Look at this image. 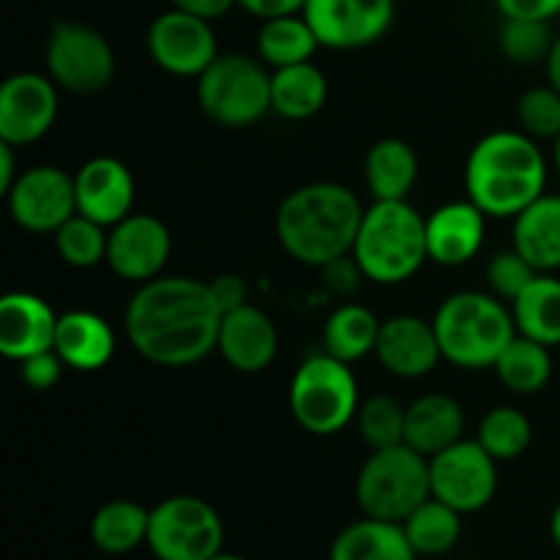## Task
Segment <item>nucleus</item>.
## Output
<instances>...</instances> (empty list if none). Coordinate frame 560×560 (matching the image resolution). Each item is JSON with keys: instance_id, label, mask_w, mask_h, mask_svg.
Segmentation results:
<instances>
[{"instance_id": "nucleus-31", "label": "nucleus", "mask_w": 560, "mask_h": 560, "mask_svg": "<svg viewBox=\"0 0 560 560\" xmlns=\"http://www.w3.org/2000/svg\"><path fill=\"white\" fill-rule=\"evenodd\" d=\"M405 536L419 558L448 556L463 536V514L438 498H427L402 523Z\"/></svg>"}, {"instance_id": "nucleus-2", "label": "nucleus", "mask_w": 560, "mask_h": 560, "mask_svg": "<svg viewBox=\"0 0 560 560\" xmlns=\"http://www.w3.org/2000/svg\"><path fill=\"white\" fill-rule=\"evenodd\" d=\"M366 208L359 197L334 180H315L290 191L277 208L273 230L295 262L326 268L350 255Z\"/></svg>"}, {"instance_id": "nucleus-10", "label": "nucleus", "mask_w": 560, "mask_h": 560, "mask_svg": "<svg viewBox=\"0 0 560 560\" xmlns=\"http://www.w3.org/2000/svg\"><path fill=\"white\" fill-rule=\"evenodd\" d=\"M44 63L52 82L77 96H93L115 77V52L104 33L85 22H55L44 47Z\"/></svg>"}, {"instance_id": "nucleus-18", "label": "nucleus", "mask_w": 560, "mask_h": 560, "mask_svg": "<svg viewBox=\"0 0 560 560\" xmlns=\"http://www.w3.org/2000/svg\"><path fill=\"white\" fill-rule=\"evenodd\" d=\"M375 359L392 375L413 381L424 377L443 361L432 320L416 315H394L381 323Z\"/></svg>"}, {"instance_id": "nucleus-23", "label": "nucleus", "mask_w": 560, "mask_h": 560, "mask_svg": "<svg viewBox=\"0 0 560 560\" xmlns=\"http://www.w3.org/2000/svg\"><path fill=\"white\" fill-rule=\"evenodd\" d=\"M465 410L448 394H421L408 405L405 443L424 457H435L443 448L463 441Z\"/></svg>"}, {"instance_id": "nucleus-20", "label": "nucleus", "mask_w": 560, "mask_h": 560, "mask_svg": "<svg viewBox=\"0 0 560 560\" xmlns=\"http://www.w3.org/2000/svg\"><path fill=\"white\" fill-rule=\"evenodd\" d=\"M487 213L474 200H454L427 217V249L438 266L457 268L474 260L485 246Z\"/></svg>"}, {"instance_id": "nucleus-40", "label": "nucleus", "mask_w": 560, "mask_h": 560, "mask_svg": "<svg viewBox=\"0 0 560 560\" xmlns=\"http://www.w3.org/2000/svg\"><path fill=\"white\" fill-rule=\"evenodd\" d=\"M63 359L55 350H44V353L20 361V377L33 392H49L63 375Z\"/></svg>"}, {"instance_id": "nucleus-29", "label": "nucleus", "mask_w": 560, "mask_h": 560, "mask_svg": "<svg viewBox=\"0 0 560 560\" xmlns=\"http://www.w3.org/2000/svg\"><path fill=\"white\" fill-rule=\"evenodd\" d=\"M512 317L517 334L534 342L558 348L560 345V279L539 273L517 299L512 301Z\"/></svg>"}, {"instance_id": "nucleus-47", "label": "nucleus", "mask_w": 560, "mask_h": 560, "mask_svg": "<svg viewBox=\"0 0 560 560\" xmlns=\"http://www.w3.org/2000/svg\"><path fill=\"white\" fill-rule=\"evenodd\" d=\"M545 66H547V80H550V85L556 88V91H560V36H556V44H552Z\"/></svg>"}, {"instance_id": "nucleus-28", "label": "nucleus", "mask_w": 560, "mask_h": 560, "mask_svg": "<svg viewBox=\"0 0 560 560\" xmlns=\"http://www.w3.org/2000/svg\"><path fill=\"white\" fill-rule=\"evenodd\" d=\"M328 80L312 60L271 74V113L284 120H306L326 107Z\"/></svg>"}, {"instance_id": "nucleus-35", "label": "nucleus", "mask_w": 560, "mask_h": 560, "mask_svg": "<svg viewBox=\"0 0 560 560\" xmlns=\"http://www.w3.org/2000/svg\"><path fill=\"white\" fill-rule=\"evenodd\" d=\"M52 238L55 252H58V257L66 266L93 268L98 262H107L109 228L82 217V213H74Z\"/></svg>"}, {"instance_id": "nucleus-44", "label": "nucleus", "mask_w": 560, "mask_h": 560, "mask_svg": "<svg viewBox=\"0 0 560 560\" xmlns=\"http://www.w3.org/2000/svg\"><path fill=\"white\" fill-rule=\"evenodd\" d=\"M238 5L246 11V14L266 22V20H277V16L304 14L306 0H238Z\"/></svg>"}, {"instance_id": "nucleus-12", "label": "nucleus", "mask_w": 560, "mask_h": 560, "mask_svg": "<svg viewBox=\"0 0 560 560\" xmlns=\"http://www.w3.org/2000/svg\"><path fill=\"white\" fill-rule=\"evenodd\" d=\"M16 228L33 235H55L77 213L74 175L52 164L22 170L5 195Z\"/></svg>"}, {"instance_id": "nucleus-17", "label": "nucleus", "mask_w": 560, "mask_h": 560, "mask_svg": "<svg viewBox=\"0 0 560 560\" xmlns=\"http://www.w3.org/2000/svg\"><path fill=\"white\" fill-rule=\"evenodd\" d=\"M77 213L115 228L129 213H135V175L120 159L93 156L74 175Z\"/></svg>"}, {"instance_id": "nucleus-7", "label": "nucleus", "mask_w": 560, "mask_h": 560, "mask_svg": "<svg viewBox=\"0 0 560 560\" xmlns=\"http://www.w3.org/2000/svg\"><path fill=\"white\" fill-rule=\"evenodd\" d=\"M290 413L301 430L326 438L342 432L361 408L359 381L345 361L326 350L301 361L290 381Z\"/></svg>"}, {"instance_id": "nucleus-32", "label": "nucleus", "mask_w": 560, "mask_h": 560, "mask_svg": "<svg viewBox=\"0 0 560 560\" xmlns=\"http://www.w3.org/2000/svg\"><path fill=\"white\" fill-rule=\"evenodd\" d=\"M317 47L320 42L304 14L266 20L257 33V58L271 69L306 63L317 52Z\"/></svg>"}, {"instance_id": "nucleus-33", "label": "nucleus", "mask_w": 560, "mask_h": 560, "mask_svg": "<svg viewBox=\"0 0 560 560\" xmlns=\"http://www.w3.org/2000/svg\"><path fill=\"white\" fill-rule=\"evenodd\" d=\"M492 370H495L498 381H501L509 392L536 394L541 392L552 377L550 348L517 334V337L509 342V348L501 353V359L495 361Z\"/></svg>"}, {"instance_id": "nucleus-14", "label": "nucleus", "mask_w": 560, "mask_h": 560, "mask_svg": "<svg viewBox=\"0 0 560 560\" xmlns=\"http://www.w3.org/2000/svg\"><path fill=\"white\" fill-rule=\"evenodd\" d=\"M394 0H306L304 16L320 47L364 49L394 25Z\"/></svg>"}, {"instance_id": "nucleus-8", "label": "nucleus", "mask_w": 560, "mask_h": 560, "mask_svg": "<svg viewBox=\"0 0 560 560\" xmlns=\"http://www.w3.org/2000/svg\"><path fill=\"white\" fill-rule=\"evenodd\" d=\"M197 104L224 129H246L271 113V74L260 58L224 52L197 77Z\"/></svg>"}, {"instance_id": "nucleus-22", "label": "nucleus", "mask_w": 560, "mask_h": 560, "mask_svg": "<svg viewBox=\"0 0 560 560\" xmlns=\"http://www.w3.org/2000/svg\"><path fill=\"white\" fill-rule=\"evenodd\" d=\"M55 353L69 370L98 372L115 355V331L96 312L71 310L58 317Z\"/></svg>"}, {"instance_id": "nucleus-42", "label": "nucleus", "mask_w": 560, "mask_h": 560, "mask_svg": "<svg viewBox=\"0 0 560 560\" xmlns=\"http://www.w3.org/2000/svg\"><path fill=\"white\" fill-rule=\"evenodd\" d=\"M208 288H211L213 301H217L222 312H233L238 306L249 304V288H246V282L238 273H219V277L208 282Z\"/></svg>"}, {"instance_id": "nucleus-3", "label": "nucleus", "mask_w": 560, "mask_h": 560, "mask_svg": "<svg viewBox=\"0 0 560 560\" xmlns=\"http://www.w3.org/2000/svg\"><path fill=\"white\" fill-rule=\"evenodd\" d=\"M547 189V159L525 131H490L465 162V191L490 219H514Z\"/></svg>"}, {"instance_id": "nucleus-16", "label": "nucleus", "mask_w": 560, "mask_h": 560, "mask_svg": "<svg viewBox=\"0 0 560 560\" xmlns=\"http://www.w3.org/2000/svg\"><path fill=\"white\" fill-rule=\"evenodd\" d=\"M173 252L170 228L153 213H129L109 228L107 266L124 282L145 284L162 277Z\"/></svg>"}, {"instance_id": "nucleus-26", "label": "nucleus", "mask_w": 560, "mask_h": 560, "mask_svg": "<svg viewBox=\"0 0 560 560\" xmlns=\"http://www.w3.org/2000/svg\"><path fill=\"white\" fill-rule=\"evenodd\" d=\"M366 189L375 200H408L419 180V156L399 137L377 140L364 159Z\"/></svg>"}, {"instance_id": "nucleus-39", "label": "nucleus", "mask_w": 560, "mask_h": 560, "mask_svg": "<svg viewBox=\"0 0 560 560\" xmlns=\"http://www.w3.org/2000/svg\"><path fill=\"white\" fill-rule=\"evenodd\" d=\"M536 277H539V271H536L514 246L512 249L495 252V255L490 257V262H487V284H490L492 295H498L501 301H509V304H512Z\"/></svg>"}, {"instance_id": "nucleus-15", "label": "nucleus", "mask_w": 560, "mask_h": 560, "mask_svg": "<svg viewBox=\"0 0 560 560\" xmlns=\"http://www.w3.org/2000/svg\"><path fill=\"white\" fill-rule=\"evenodd\" d=\"M58 118V85L49 74L20 71L0 85V142L14 148L42 140Z\"/></svg>"}, {"instance_id": "nucleus-25", "label": "nucleus", "mask_w": 560, "mask_h": 560, "mask_svg": "<svg viewBox=\"0 0 560 560\" xmlns=\"http://www.w3.org/2000/svg\"><path fill=\"white\" fill-rule=\"evenodd\" d=\"M328 560H419L402 523L361 517L345 525L331 541Z\"/></svg>"}, {"instance_id": "nucleus-50", "label": "nucleus", "mask_w": 560, "mask_h": 560, "mask_svg": "<svg viewBox=\"0 0 560 560\" xmlns=\"http://www.w3.org/2000/svg\"><path fill=\"white\" fill-rule=\"evenodd\" d=\"M211 560H246V558H241V556H235V552H219V556H213Z\"/></svg>"}, {"instance_id": "nucleus-21", "label": "nucleus", "mask_w": 560, "mask_h": 560, "mask_svg": "<svg viewBox=\"0 0 560 560\" xmlns=\"http://www.w3.org/2000/svg\"><path fill=\"white\" fill-rule=\"evenodd\" d=\"M217 350L241 375H257L277 359L279 334L271 317L255 304L224 312Z\"/></svg>"}, {"instance_id": "nucleus-9", "label": "nucleus", "mask_w": 560, "mask_h": 560, "mask_svg": "<svg viewBox=\"0 0 560 560\" xmlns=\"http://www.w3.org/2000/svg\"><path fill=\"white\" fill-rule=\"evenodd\" d=\"M145 547L156 560H211L224 550V523L202 498H164L151 509Z\"/></svg>"}, {"instance_id": "nucleus-38", "label": "nucleus", "mask_w": 560, "mask_h": 560, "mask_svg": "<svg viewBox=\"0 0 560 560\" xmlns=\"http://www.w3.org/2000/svg\"><path fill=\"white\" fill-rule=\"evenodd\" d=\"M517 124L534 140H556L560 135V91L552 85H536L517 102Z\"/></svg>"}, {"instance_id": "nucleus-34", "label": "nucleus", "mask_w": 560, "mask_h": 560, "mask_svg": "<svg viewBox=\"0 0 560 560\" xmlns=\"http://www.w3.org/2000/svg\"><path fill=\"white\" fill-rule=\"evenodd\" d=\"M530 438H534L530 419L512 405H498V408L487 410L485 419L479 421V432H476V441L498 463H512V459L523 457L530 446Z\"/></svg>"}, {"instance_id": "nucleus-49", "label": "nucleus", "mask_w": 560, "mask_h": 560, "mask_svg": "<svg viewBox=\"0 0 560 560\" xmlns=\"http://www.w3.org/2000/svg\"><path fill=\"white\" fill-rule=\"evenodd\" d=\"M552 164H556V170L560 175V135L552 140Z\"/></svg>"}, {"instance_id": "nucleus-24", "label": "nucleus", "mask_w": 560, "mask_h": 560, "mask_svg": "<svg viewBox=\"0 0 560 560\" xmlns=\"http://www.w3.org/2000/svg\"><path fill=\"white\" fill-rule=\"evenodd\" d=\"M512 246L539 273L560 268V195H541L514 217Z\"/></svg>"}, {"instance_id": "nucleus-45", "label": "nucleus", "mask_w": 560, "mask_h": 560, "mask_svg": "<svg viewBox=\"0 0 560 560\" xmlns=\"http://www.w3.org/2000/svg\"><path fill=\"white\" fill-rule=\"evenodd\" d=\"M170 3H173V9L189 11V14L213 22L228 14L233 5H238V0H170Z\"/></svg>"}, {"instance_id": "nucleus-13", "label": "nucleus", "mask_w": 560, "mask_h": 560, "mask_svg": "<svg viewBox=\"0 0 560 560\" xmlns=\"http://www.w3.org/2000/svg\"><path fill=\"white\" fill-rule=\"evenodd\" d=\"M148 55L159 69L175 77H200L219 58L211 22L189 11L170 9L148 27Z\"/></svg>"}, {"instance_id": "nucleus-6", "label": "nucleus", "mask_w": 560, "mask_h": 560, "mask_svg": "<svg viewBox=\"0 0 560 560\" xmlns=\"http://www.w3.org/2000/svg\"><path fill=\"white\" fill-rule=\"evenodd\" d=\"M427 498H432L430 457L408 443L370 452L355 476V503L364 517L405 523Z\"/></svg>"}, {"instance_id": "nucleus-36", "label": "nucleus", "mask_w": 560, "mask_h": 560, "mask_svg": "<svg viewBox=\"0 0 560 560\" xmlns=\"http://www.w3.org/2000/svg\"><path fill=\"white\" fill-rule=\"evenodd\" d=\"M405 421H408V405L388 394L366 399L355 413V427L370 452L405 443Z\"/></svg>"}, {"instance_id": "nucleus-11", "label": "nucleus", "mask_w": 560, "mask_h": 560, "mask_svg": "<svg viewBox=\"0 0 560 560\" xmlns=\"http://www.w3.org/2000/svg\"><path fill=\"white\" fill-rule=\"evenodd\" d=\"M432 498L448 503L459 514H476L498 492V459L479 441H457L430 457Z\"/></svg>"}, {"instance_id": "nucleus-5", "label": "nucleus", "mask_w": 560, "mask_h": 560, "mask_svg": "<svg viewBox=\"0 0 560 560\" xmlns=\"http://www.w3.org/2000/svg\"><path fill=\"white\" fill-rule=\"evenodd\" d=\"M353 257L370 282H408L430 260L427 219L408 200H375L361 219Z\"/></svg>"}, {"instance_id": "nucleus-37", "label": "nucleus", "mask_w": 560, "mask_h": 560, "mask_svg": "<svg viewBox=\"0 0 560 560\" xmlns=\"http://www.w3.org/2000/svg\"><path fill=\"white\" fill-rule=\"evenodd\" d=\"M498 44L512 63L534 66L547 60L556 36L545 20H503Z\"/></svg>"}, {"instance_id": "nucleus-4", "label": "nucleus", "mask_w": 560, "mask_h": 560, "mask_svg": "<svg viewBox=\"0 0 560 560\" xmlns=\"http://www.w3.org/2000/svg\"><path fill=\"white\" fill-rule=\"evenodd\" d=\"M438 345L443 361L459 370H492L503 350L517 337L512 310L498 295L481 290H459L438 306Z\"/></svg>"}, {"instance_id": "nucleus-19", "label": "nucleus", "mask_w": 560, "mask_h": 560, "mask_svg": "<svg viewBox=\"0 0 560 560\" xmlns=\"http://www.w3.org/2000/svg\"><path fill=\"white\" fill-rule=\"evenodd\" d=\"M58 317L42 295L25 290L5 293L0 299V353L11 361H25L55 350Z\"/></svg>"}, {"instance_id": "nucleus-48", "label": "nucleus", "mask_w": 560, "mask_h": 560, "mask_svg": "<svg viewBox=\"0 0 560 560\" xmlns=\"http://www.w3.org/2000/svg\"><path fill=\"white\" fill-rule=\"evenodd\" d=\"M550 534H552V541H556L558 550H560V503H558L556 512H552V517H550Z\"/></svg>"}, {"instance_id": "nucleus-27", "label": "nucleus", "mask_w": 560, "mask_h": 560, "mask_svg": "<svg viewBox=\"0 0 560 560\" xmlns=\"http://www.w3.org/2000/svg\"><path fill=\"white\" fill-rule=\"evenodd\" d=\"M151 528V509L129 498H115L102 503L91 520V541L98 552L109 558H120L148 545Z\"/></svg>"}, {"instance_id": "nucleus-1", "label": "nucleus", "mask_w": 560, "mask_h": 560, "mask_svg": "<svg viewBox=\"0 0 560 560\" xmlns=\"http://www.w3.org/2000/svg\"><path fill=\"white\" fill-rule=\"evenodd\" d=\"M222 317L208 282L156 277L131 295L124 326L142 359L164 370H184L217 350Z\"/></svg>"}, {"instance_id": "nucleus-41", "label": "nucleus", "mask_w": 560, "mask_h": 560, "mask_svg": "<svg viewBox=\"0 0 560 560\" xmlns=\"http://www.w3.org/2000/svg\"><path fill=\"white\" fill-rule=\"evenodd\" d=\"M320 271L323 277H326V288L337 295H353L355 290L361 288V282L366 279L364 271H361L359 260L353 257V252L339 257V260L328 262V266L320 268Z\"/></svg>"}, {"instance_id": "nucleus-43", "label": "nucleus", "mask_w": 560, "mask_h": 560, "mask_svg": "<svg viewBox=\"0 0 560 560\" xmlns=\"http://www.w3.org/2000/svg\"><path fill=\"white\" fill-rule=\"evenodd\" d=\"M503 20H545L560 14V0H495Z\"/></svg>"}, {"instance_id": "nucleus-30", "label": "nucleus", "mask_w": 560, "mask_h": 560, "mask_svg": "<svg viewBox=\"0 0 560 560\" xmlns=\"http://www.w3.org/2000/svg\"><path fill=\"white\" fill-rule=\"evenodd\" d=\"M381 323L370 306L348 301L328 315L323 326V350L345 364H355L364 355L375 353Z\"/></svg>"}, {"instance_id": "nucleus-46", "label": "nucleus", "mask_w": 560, "mask_h": 560, "mask_svg": "<svg viewBox=\"0 0 560 560\" xmlns=\"http://www.w3.org/2000/svg\"><path fill=\"white\" fill-rule=\"evenodd\" d=\"M16 178H20V173H16L14 145L0 142V195H9V189L16 184Z\"/></svg>"}]
</instances>
